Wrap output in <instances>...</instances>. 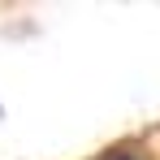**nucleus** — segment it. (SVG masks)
I'll return each mask as SVG.
<instances>
[{"instance_id": "obj_1", "label": "nucleus", "mask_w": 160, "mask_h": 160, "mask_svg": "<svg viewBox=\"0 0 160 160\" xmlns=\"http://www.w3.org/2000/svg\"><path fill=\"white\" fill-rule=\"evenodd\" d=\"M100 160H147V156H138V152H108V156H100Z\"/></svg>"}]
</instances>
